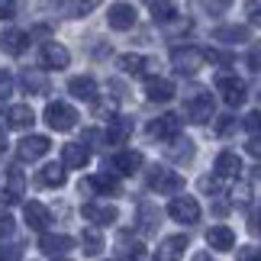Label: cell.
<instances>
[{
  "mask_svg": "<svg viewBox=\"0 0 261 261\" xmlns=\"http://www.w3.org/2000/svg\"><path fill=\"white\" fill-rule=\"evenodd\" d=\"M45 123H48V129H55V133H68V129L77 126V110L71 103L52 100V103L45 107Z\"/></svg>",
  "mask_w": 261,
  "mask_h": 261,
  "instance_id": "obj_1",
  "label": "cell"
},
{
  "mask_svg": "<svg viewBox=\"0 0 261 261\" xmlns=\"http://www.w3.org/2000/svg\"><path fill=\"white\" fill-rule=\"evenodd\" d=\"M203 62H206V52L203 48H194V45H180V48H174L171 52V65H174V71L177 74H197L200 68H203Z\"/></svg>",
  "mask_w": 261,
  "mask_h": 261,
  "instance_id": "obj_2",
  "label": "cell"
},
{
  "mask_svg": "<svg viewBox=\"0 0 261 261\" xmlns=\"http://www.w3.org/2000/svg\"><path fill=\"white\" fill-rule=\"evenodd\" d=\"M148 187L155 194H177V190H184V177L171 171V168L155 165V168H148Z\"/></svg>",
  "mask_w": 261,
  "mask_h": 261,
  "instance_id": "obj_3",
  "label": "cell"
},
{
  "mask_svg": "<svg viewBox=\"0 0 261 261\" xmlns=\"http://www.w3.org/2000/svg\"><path fill=\"white\" fill-rule=\"evenodd\" d=\"M216 90L223 94L226 107H242L245 97H248V87L242 84V77H236V74H219L216 77Z\"/></svg>",
  "mask_w": 261,
  "mask_h": 261,
  "instance_id": "obj_4",
  "label": "cell"
},
{
  "mask_svg": "<svg viewBox=\"0 0 261 261\" xmlns=\"http://www.w3.org/2000/svg\"><path fill=\"white\" fill-rule=\"evenodd\" d=\"M213 94H206L203 87L194 90V94L187 97V116L190 123H206V119H213Z\"/></svg>",
  "mask_w": 261,
  "mask_h": 261,
  "instance_id": "obj_5",
  "label": "cell"
},
{
  "mask_svg": "<svg viewBox=\"0 0 261 261\" xmlns=\"http://www.w3.org/2000/svg\"><path fill=\"white\" fill-rule=\"evenodd\" d=\"M48 148H52V142H48L45 136H26L23 142L16 145V162L33 165V162H39V158L48 155Z\"/></svg>",
  "mask_w": 261,
  "mask_h": 261,
  "instance_id": "obj_6",
  "label": "cell"
},
{
  "mask_svg": "<svg viewBox=\"0 0 261 261\" xmlns=\"http://www.w3.org/2000/svg\"><path fill=\"white\" fill-rule=\"evenodd\" d=\"M168 216L174 219V223H184V226H194L200 219V203L194 197H174L171 203H168Z\"/></svg>",
  "mask_w": 261,
  "mask_h": 261,
  "instance_id": "obj_7",
  "label": "cell"
},
{
  "mask_svg": "<svg viewBox=\"0 0 261 261\" xmlns=\"http://www.w3.org/2000/svg\"><path fill=\"white\" fill-rule=\"evenodd\" d=\"M42 4L48 10H55V13H62V16H87V13H94V10L100 7V0H42Z\"/></svg>",
  "mask_w": 261,
  "mask_h": 261,
  "instance_id": "obj_8",
  "label": "cell"
},
{
  "mask_svg": "<svg viewBox=\"0 0 261 261\" xmlns=\"http://www.w3.org/2000/svg\"><path fill=\"white\" fill-rule=\"evenodd\" d=\"M39 62H42V68H68V62H71V52L62 45V42H42L39 45Z\"/></svg>",
  "mask_w": 261,
  "mask_h": 261,
  "instance_id": "obj_9",
  "label": "cell"
},
{
  "mask_svg": "<svg viewBox=\"0 0 261 261\" xmlns=\"http://www.w3.org/2000/svg\"><path fill=\"white\" fill-rule=\"evenodd\" d=\"M39 248H42V255H48V258H65V255L74 248V239H71V236L42 232V239H39Z\"/></svg>",
  "mask_w": 261,
  "mask_h": 261,
  "instance_id": "obj_10",
  "label": "cell"
},
{
  "mask_svg": "<svg viewBox=\"0 0 261 261\" xmlns=\"http://www.w3.org/2000/svg\"><path fill=\"white\" fill-rule=\"evenodd\" d=\"M152 139H174L177 133H180V116H174V113H165V116H158V119H152L148 123V129H145Z\"/></svg>",
  "mask_w": 261,
  "mask_h": 261,
  "instance_id": "obj_11",
  "label": "cell"
},
{
  "mask_svg": "<svg viewBox=\"0 0 261 261\" xmlns=\"http://www.w3.org/2000/svg\"><path fill=\"white\" fill-rule=\"evenodd\" d=\"M107 23L116 29V33H126V29L136 26V7L133 4H113L107 13Z\"/></svg>",
  "mask_w": 261,
  "mask_h": 261,
  "instance_id": "obj_12",
  "label": "cell"
},
{
  "mask_svg": "<svg viewBox=\"0 0 261 261\" xmlns=\"http://www.w3.org/2000/svg\"><path fill=\"white\" fill-rule=\"evenodd\" d=\"M145 97L152 100V103H168V100L174 97V84L168 81V77L148 74V77H145Z\"/></svg>",
  "mask_w": 261,
  "mask_h": 261,
  "instance_id": "obj_13",
  "label": "cell"
},
{
  "mask_svg": "<svg viewBox=\"0 0 261 261\" xmlns=\"http://www.w3.org/2000/svg\"><path fill=\"white\" fill-rule=\"evenodd\" d=\"M84 219L87 223H97V226H113L116 223V206L113 203H94V200H90V203H84Z\"/></svg>",
  "mask_w": 261,
  "mask_h": 261,
  "instance_id": "obj_14",
  "label": "cell"
},
{
  "mask_svg": "<svg viewBox=\"0 0 261 261\" xmlns=\"http://www.w3.org/2000/svg\"><path fill=\"white\" fill-rule=\"evenodd\" d=\"M23 190H26V177H23V171L10 168V171H7V184H4V190H0V200L13 206V203H19V200H23Z\"/></svg>",
  "mask_w": 261,
  "mask_h": 261,
  "instance_id": "obj_15",
  "label": "cell"
},
{
  "mask_svg": "<svg viewBox=\"0 0 261 261\" xmlns=\"http://www.w3.org/2000/svg\"><path fill=\"white\" fill-rule=\"evenodd\" d=\"M187 236H168L162 245L155 248V261H177V258H184L187 252Z\"/></svg>",
  "mask_w": 261,
  "mask_h": 261,
  "instance_id": "obj_16",
  "label": "cell"
},
{
  "mask_svg": "<svg viewBox=\"0 0 261 261\" xmlns=\"http://www.w3.org/2000/svg\"><path fill=\"white\" fill-rule=\"evenodd\" d=\"M68 94L71 97H77V100H84V103H97V81L94 77H87V74H81V77H71L68 81Z\"/></svg>",
  "mask_w": 261,
  "mask_h": 261,
  "instance_id": "obj_17",
  "label": "cell"
},
{
  "mask_svg": "<svg viewBox=\"0 0 261 261\" xmlns=\"http://www.w3.org/2000/svg\"><path fill=\"white\" fill-rule=\"evenodd\" d=\"M0 48L7 55H23L29 48V33H23V29H4L0 33Z\"/></svg>",
  "mask_w": 261,
  "mask_h": 261,
  "instance_id": "obj_18",
  "label": "cell"
},
{
  "mask_svg": "<svg viewBox=\"0 0 261 261\" xmlns=\"http://www.w3.org/2000/svg\"><path fill=\"white\" fill-rule=\"evenodd\" d=\"M213 171L223 177V180H236L239 174H242V162H239L236 152H219L216 162H213Z\"/></svg>",
  "mask_w": 261,
  "mask_h": 261,
  "instance_id": "obj_19",
  "label": "cell"
},
{
  "mask_svg": "<svg viewBox=\"0 0 261 261\" xmlns=\"http://www.w3.org/2000/svg\"><path fill=\"white\" fill-rule=\"evenodd\" d=\"M23 216H26V223H29L33 232H45L48 223H52V213H48V206H42V203H26Z\"/></svg>",
  "mask_w": 261,
  "mask_h": 261,
  "instance_id": "obj_20",
  "label": "cell"
},
{
  "mask_svg": "<svg viewBox=\"0 0 261 261\" xmlns=\"http://www.w3.org/2000/svg\"><path fill=\"white\" fill-rule=\"evenodd\" d=\"M90 162V148L84 142H68L62 145V165L65 168H84Z\"/></svg>",
  "mask_w": 261,
  "mask_h": 261,
  "instance_id": "obj_21",
  "label": "cell"
},
{
  "mask_svg": "<svg viewBox=\"0 0 261 261\" xmlns=\"http://www.w3.org/2000/svg\"><path fill=\"white\" fill-rule=\"evenodd\" d=\"M206 245L216 252H229V248H236V232L229 226H213L206 229Z\"/></svg>",
  "mask_w": 261,
  "mask_h": 261,
  "instance_id": "obj_22",
  "label": "cell"
},
{
  "mask_svg": "<svg viewBox=\"0 0 261 261\" xmlns=\"http://www.w3.org/2000/svg\"><path fill=\"white\" fill-rule=\"evenodd\" d=\"M110 168H113L116 174H139V168H142V155L139 152H116L110 158Z\"/></svg>",
  "mask_w": 261,
  "mask_h": 261,
  "instance_id": "obj_23",
  "label": "cell"
},
{
  "mask_svg": "<svg viewBox=\"0 0 261 261\" xmlns=\"http://www.w3.org/2000/svg\"><path fill=\"white\" fill-rule=\"evenodd\" d=\"M81 190H97V194H107V197H113V194H119V177H113V174H94V177H87L84 184H81Z\"/></svg>",
  "mask_w": 261,
  "mask_h": 261,
  "instance_id": "obj_24",
  "label": "cell"
},
{
  "mask_svg": "<svg viewBox=\"0 0 261 261\" xmlns=\"http://www.w3.org/2000/svg\"><path fill=\"white\" fill-rule=\"evenodd\" d=\"M33 123H36V113L26 103H13L7 110V126L10 129H29Z\"/></svg>",
  "mask_w": 261,
  "mask_h": 261,
  "instance_id": "obj_25",
  "label": "cell"
},
{
  "mask_svg": "<svg viewBox=\"0 0 261 261\" xmlns=\"http://www.w3.org/2000/svg\"><path fill=\"white\" fill-rule=\"evenodd\" d=\"M129 136H133V119H126V116H116L113 123L107 126V142L110 145H126Z\"/></svg>",
  "mask_w": 261,
  "mask_h": 261,
  "instance_id": "obj_26",
  "label": "cell"
},
{
  "mask_svg": "<svg viewBox=\"0 0 261 261\" xmlns=\"http://www.w3.org/2000/svg\"><path fill=\"white\" fill-rule=\"evenodd\" d=\"M119 68H123L126 74H136V77H148V71L155 68V62L152 58H145V55H123L119 58Z\"/></svg>",
  "mask_w": 261,
  "mask_h": 261,
  "instance_id": "obj_27",
  "label": "cell"
},
{
  "mask_svg": "<svg viewBox=\"0 0 261 261\" xmlns=\"http://www.w3.org/2000/svg\"><path fill=\"white\" fill-rule=\"evenodd\" d=\"M213 39L216 42H229V45L248 42V26H219V29H213Z\"/></svg>",
  "mask_w": 261,
  "mask_h": 261,
  "instance_id": "obj_28",
  "label": "cell"
},
{
  "mask_svg": "<svg viewBox=\"0 0 261 261\" xmlns=\"http://www.w3.org/2000/svg\"><path fill=\"white\" fill-rule=\"evenodd\" d=\"M19 81H23L26 94H48V77H45L42 71H33V68H26Z\"/></svg>",
  "mask_w": 261,
  "mask_h": 261,
  "instance_id": "obj_29",
  "label": "cell"
},
{
  "mask_svg": "<svg viewBox=\"0 0 261 261\" xmlns=\"http://www.w3.org/2000/svg\"><path fill=\"white\" fill-rule=\"evenodd\" d=\"M39 184L42 187H62L65 184V165L62 162H52L39 171Z\"/></svg>",
  "mask_w": 261,
  "mask_h": 261,
  "instance_id": "obj_30",
  "label": "cell"
},
{
  "mask_svg": "<svg viewBox=\"0 0 261 261\" xmlns=\"http://www.w3.org/2000/svg\"><path fill=\"white\" fill-rule=\"evenodd\" d=\"M145 7L152 10L155 23H171V19L177 16V10H174V0H145Z\"/></svg>",
  "mask_w": 261,
  "mask_h": 261,
  "instance_id": "obj_31",
  "label": "cell"
},
{
  "mask_svg": "<svg viewBox=\"0 0 261 261\" xmlns=\"http://www.w3.org/2000/svg\"><path fill=\"white\" fill-rule=\"evenodd\" d=\"M81 245H84V255H100L103 252V236H100L97 226H87L81 232Z\"/></svg>",
  "mask_w": 261,
  "mask_h": 261,
  "instance_id": "obj_32",
  "label": "cell"
},
{
  "mask_svg": "<svg viewBox=\"0 0 261 261\" xmlns=\"http://www.w3.org/2000/svg\"><path fill=\"white\" fill-rule=\"evenodd\" d=\"M168 155L177 158V162H187L190 155H194V142H187V139H180V133L174 139H168Z\"/></svg>",
  "mask_w": 261,
  "mask_h": 261,
  "instance_id": "obj_33",
  "label": "cell"
},
{
  "mask_svg": "<svg viewBox=\"0 0 261 261\" xmlns=\"http://www.w3.org/2000/svg\"><path fill=\"white\" fill-rule=\"evenodd\" d=\"M200 4H203V10L210 16H223L229 7H232V0H200Z\"/></svg>",
  "mask_w": 261,
  "mask_h": 261,
  "instance_id": "obj_34",
  "label": "cell"
},
{
  "mask_svg": "<svg viewBox=\"0 0 261 261\" xmlns=\"http://www.w3.org/2000/svg\"><path fill=\"white\" fill-rule=\"evenodd\" d=\"M242 126H245L248 136H261V110H252V113L242 119Z\"/></svg>",
  "mask_w": 261,
  "mask_h": 261,
  "instance_id": "obj_35",
  "label": "cell"
},
{
  "mask_svg": "<svg viewBox=\"0 0 261 261\" xmlns=\"http://www.w3.org/2000/svg\"><path fill=\"white\" fill-rule=\"evenodd\" d=\"M13 229H16V223H13V213H10V210H0V239L13 236Z\"/></svg>",
  "mask_w": 261,
  "mask_h": 261,
  "instance_id": "obj_36",
  "label": "cell"
},
{
  "mask_svg": "<svg viewBox=\"0 0 261 261\" xmlns=\"http://www.w3.org/2000/svg\"><path fill=\"white\" fill-rule=\"evenodd\" d=\"M23 258V245H4L0 242V261H19Z\"/></svg>",
  "mask_w": 261,
  "mask_h": 261,
  "instance_id": "obj_37",
  "label": "cell"
},
{
  "mask_svg": "<svg viewBox=\"0 0 261 261\" xmlns=\"http://www.w3.org/2000/svg\"><path fill=\"white\" fill-rule=\"evenodd\" d=\"M10 94H13V74L0 68V100H7Z\"/></svg>",
  "mask_w": 261,
  "mask_h": 261,
  "instance_id": "obj_38",
  "label": "cell"
},
{
  "mask_svg": "<svg viewBox=\"0 0 261 261\" xmlns=\"http://www.w3.org/2000/svg\"><path fill=\"white\" fill-rule=\"evenodd\" d=\"M248 68H252V71H261V42H255L252 48H248Z\"/></svg>",
  "mask_w": 261,
  "mask_h": 261,
  "instance_id": "obj_39",
  "label": "cell"
},
{
  "mask_svg": "<svg viewBox=\"0 0 261 261\" xmlns=\"http://www.w3.org/2000/svg\"><path fill=\"white\" fill-rule=\"evenodd\" d=\"M206 62H213V65H232V55H229V52H216V48H210V52H206Z\"/></svg>",
  "mask_w": 261,
  "mask_h": 261,
  "instance_id": "obj_40",
  "label": "cell"
},
{
  "mask_svg": "<svg viewBox=\"0 0 261 261\" xmlns=\"http://www.w3.org/2000/svg\"><path fill=\"white\" fill-rule=\"evenodd\" d=\"M245 13H248V19H252L255 26H261V4H258V0H248V4H245Z\"/></svg>",
  "mask_w": 261,
  "mask_h": 261,
  "instance_id": "obj_41",
  "label": "cell"
},
{
  "mask_svg": "<svg viewBox=\"0 0 261 261\" xmlns=\"http://www.w3.org/2000/svg\"><path fill=\"white\" fill-rule=\"evenodd\" d=\"M236 129V116H219V123H216V133L219 136H229Z\"/></svg>",
  "mask_w": 261,
  "mask_h": 261,
  "instance_id": "obj_42",
  "label": "cell"
},
{
  "mask_svg": "<svg viewBox=\"0 0 261 261\" xmlns=\"http://www.w3.org/2000/svg\"><path fill=\"white\" fill-rule=\"evenodd\" d=\"M16 16V0H0V19H13Z\"/></svg>",
  "mask_w": 261,
  "mask_h": 261,
  "instance_id": "obj_43",
  "label": "cell"
},
{
  "mask_svg": "<svg viewBox=\"0 0 261 261\" xmlns=\"http://www.w3.org/2000/svg\"><path fill=\"white\" fill-rule=\"evenodd\" d=\"M245 152L252 155V158H261V136H252L248 139V145H245Z\"/></svg>",
  "mask_w": 261,
  "mask_h": 261,
  "instance_id": "obj_44",
  "label": "cell"
},
{
  "mask_svg": "<svg viewBox=\"0 0 261 261\" xmlns=\"http://www.w3.org/2000/svg\"><path fill=\"white\" fill-rule=\"evenodd\" d=\"M239 261H261V252L248 245V248H242V252H239Z\"/></svg>",
  "mask_w": 261,
  "mask_h": 261,
  "instance_id": "obj_45",
  "label": "cell"
},
{
  "mask_svg": "<svg viewBox=\"0 0 261 261\" xmlns=\"http://www.w3.org/2000/svg\"><path fill=\"white\" fill-rule=\"evenodd\" d=\"M129 261H145V248L142 245H129Z\"/></svg>",
  "mask_w": 261,
  "mask_h": 261,
  "instance_id": "obj_46",
  "label": "cell"
},
{
  "mask_svg": "<svg viewBox=\"0 0 261 261\" xmlns=\"http://www.w3.org/2000/svg\"><path fill=\"white\" fill-rule=\"evenodd\" d=\"M252 229H255V232L261 236V210H258V213H255V219H252Z\"/></svg>",
  "mask_w": 261,
  "mask_h": 261,
  "instance_id": "obj_47",
  "label": "cell"
},
{
  "mask_svg": "<svg viewBox=\"0 0 261 261\" xmlns=\"http://www.w3.org/2000/svg\"><path fill=\"white\" fill-rule=\"evenodd\" d=\"M194 261H213V258H210L206 252H200V255H194Z\"/></svg>",
  "mask_w": 261,
  "mask_h": 261,
  "instance_id": "obj_48",
  "label": "cell"
},
{
  "mask_svg": "<svg viewBox=\"0 0 261 261\" xmlns=\"http://www.w3.org/2000/svg\"><path fill=\"white\" fill-rule=\"evenodd\" d=\"M4 145H7V139H4V129H0V152H4Z\"/></svg>",
  "mask_w": 261,
  "mask_h": 261,
  "instance_id": "obj_49",
  "label": "cell"
},
{
  "mask_svg": "<svg viewBox=\"0 0 261 261\" xmlns=\"http://www.w3.org/2000/svg\"><path fill=\"white\" fill-rule=\"evenodd\" d=\"M58 261H62V258H58Z\"/></svg>",
  "mask_w": 261,
  "mask_h": 261,
  "instance_id": "obj_50",
  "label": "cell"
}]
</instances>
